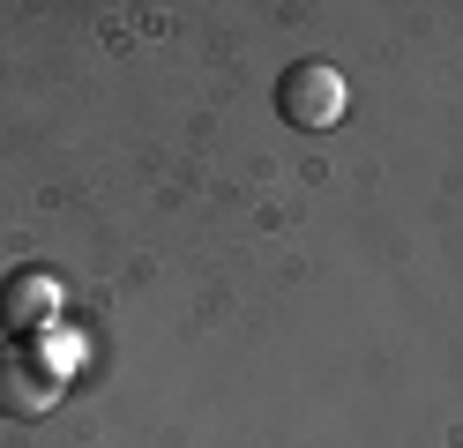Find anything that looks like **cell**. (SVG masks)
I'll use <instances>...</instances> for the list:
<instances>
[{
	"label": "cell",
	"mask_w": 463,
	"mask_h": 448,
	"mask_svg": "<svg viewBox=\"0 0 463 448\" xmlns=\"http://www.w3.org/2000/svg\"><path fill=\"white\" fill-rule=\"evenodd\" d=\"M68 396V381H61V367L31 344V337H8L0 344V418H45L52 404Z\"/></svg>",
	"instance_id": "6da1fadb"
},
{
	"label": "cell",
	"mask_w": 463,
	"mask_h": 448,
	"mask_svg": "<svg viewBox=\"0 0 463 448\" xmlns=\"http://www.w3.org/2000/svg\"><path fill=\"white\" fill-rule=\"evenodd\" d=\"M277 112L292 119L299 135H322V128H336V119L352 112V90H344V75L329 60H292V68L277 75Z\"/></svg>",
	"instance_id": "7a4b0ae2"
},
{
	"label": "cell",
	"mask_w": 463,
	"mask_h": 448,
	"mask_svg": "<svg viewBox=\"0 0 463 448\" xmlns=\"http://www.w3.org/2000/svg\"><path fill=\"white\" fill-rule=\"evenodd\" d=\"M61 307H68V291H61L52 269H8V277H0V329H8V337H38Z\"/></svg>",
	"instance_id": "3957f363"
}]
</instances>
